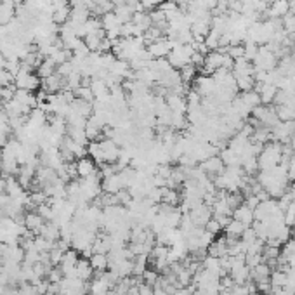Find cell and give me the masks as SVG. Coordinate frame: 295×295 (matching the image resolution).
I'll return each instance as SVG.
<instances>
[{
  "label": "cell",
  "instance_id": "obj_1",
  "mask_svg": "<svg viewBox=\"0 0 295 295\" xmlns=\"http://www.w3.org/2000/svg\"><path fill=\"white\" fill-rule=\"evenodd\" d=\"M257 162H259V170L273 169L279 165L281 164V144L276 141L264 144L260 155L257 157Z\"/></svg>",
  "mask_w": 295,
  "mask_h": 295
},
{
  "label": "cell",
  "instance_id": "obj_2",
  "mask_svg": "<svg viewBox=\"0 0 295 295\" xmlns=\"http://www.w3.org/2000/svg\"><path fill=\"white\" fill-rule=\"evenodd\" d=\"M195 54V49H193L191 44L188 45H181L176 44V47L170 51V54L167 56V61L170 63V66L176 68V70H181L183 66L191 63V58Z\"/></svg>",
  "mask_w": 295,
  "mask_h": 295
},
{
  "label": "cell",
  "instance_id": "obj_3",
  "mask_svg": "<svg viewBox=\"0 0 295 295\" xmlns=\"http://www.w3.org/2000/svg\"><path fill=\"white\" fill-rule=\"evenodd\" d=\"M40 84H42V82H40V78L37 77V73H33L32 70H28V68H25L21 64L20 73L14 77V85H16V89L33 92V90H39Z\"/></svg>",
  "mask_w": 295,
  "mask_h": 295
},
{
  "label": "cell",
  "instance_id": "obj_4",
  "mask_svg": "<svg viewBox=\"0 0 295 295\" xmlns=\"http://www.w3.org/2000/svg\"><path fill=\"white\" fill-rule=\"evenodd\" d=\"M193 89L200 94L202 97H212L217 89V84L212 78V75H196V78L193 80Z\"/></svg>",
  "mask_w": 295,
  "mask_h": 295
},
{
  "label": "cell",
  "instance_id": "obj_5",
  "mask_svg": "<svg viewBox=\"0 0 295 295\" xmlns=\"http://www.w3.org/2000/svg\"><path fill=\"white\" fill-rule=\"evenodd\" d=\"M176 47V42H172L170 39H167V37H162L160 40H157V42L146 45L147 52H150V56L153 59H164L167 58V56L170 54V51Z\"/></svg>",
  "mask_w": 295,
  "mask_h": 295
},
{
  "label": "cell",
  "instance_id": "obj_6",
  "mask_svg": "<svg viewBox=\"0 0 295 295\" xmlns=\"http://www.w3.org/2000/svg\"><path fill=\"white\" fill-rule=\"evenodd\" d=\"M224 58H226V54H221L219 51H210L209 54L205 56V61H203V66H202V73L203 75H214L215 71L222 68Z\"/></svg>",
  "mask_w": 295,
  "mask_h": 295
},
{
  "label": "cell",
  "instance_id": "obj_7",
  "mask_svg": "<svg viewBox=\"0 0 295 295\" xmlns=\"http://www.w3.org/2000/svg\"><path fill=\"white\" fill-rule=\"evenodd\" d=\"M190 217L198 228H205L207 222L214 217V212H212V207H209L207 203H200V205L190 210Z\"/></svg>",
  "mask_w": 295,
  "mask_h": 295
},
{
  "label": "cell",
  "instance_id": "obj_8",
  "mask_svg": "<svg viewBox=\"0 0 295 295\" xmlns=\"http://www.w3.org/2000/svg\"><path fill=\"white\" fill-rule=\"evenodd\" d=\"M198 167L205 176H209L210 179H214L215 176H221V174L224 172L226 165L222 164L221 157H210V158H207V160H203Z\"/></svg>",
  "mask_w": 295,
  "mask_h": 295
},
{
  "label": "cell",
  "instance_id": "obj_9",
  "mask_svg": "<svg viewBox=\"0 0 295 295\" xmlns=\"http://www.w3.org/2000/svg\"><path fill=\"white\" fill-rule=\"evenodd\" d=\"M290 13V4L288 0H271V6L269 9L264 13V16H267V20L269 18H285L286 14Z\"/></svg>",
  "mask_w": 295,
  "mask_h": 295
},
{
  "label": "cell",
  "instance_id": "obj_10",
  "mask_svg": "<svg viewBox=\"0 0 295 295\" xmlns=\"http://www.w3.org/2000/svg\"><path fill=\"white\" fill-rule=\"evenodd\" d=\"M97 172V165L92 158H78L77 160V174L80 179H87V177L94 176Z\"/></svg>",
  "mask_w": 295,
  "mask_h": 295
},
{
  "label": "cell",
  "instance_id": "obj_11",
  "mask_svg": "<svg viewBox=\"0 0 295 295\" xmlns=\"http://www.w3.org/2000/svg\"><path fill=\"white\" fill-rule=\"evenodd\" d=\"M165 103H167L169 109L172 113H186L188 111V103L181 94L169 92L167 97H165Z\"/></svg>",
  "mask_w": 295,
  "mask_h": 295
},
{
  "label": "cell",
  "instance_id": "obj_12",
  "mask_svg": "<svg viewBox=\"0 0 295 295\" xmlns=\"http://www.w3.org/2000/svg\"><path fill=\"white\" fill-rule=\"evenodd\" d=\"M255 92H259L260 103L262 104H271L276 97V92H278V87L271 85V84H257L255 82Z\"/></svg>",
  "mask_w": 295,
  "mask_h": 295
},
{
  "label": "cell",
  "instance_id": "obj_13",
  "mask_svg": "<svg viewBox=\"0 0 295 295\" xmlns=\"http://www.w3.org/2000/svg\"><path fill=\"white\" fill-rule=\"evenodd\" d=\"M44 226H45V221L37 214V212H28V214L25 215V228L28 229V231H32L33 234H40Z\"/></svg>",
  "mask_w": 295,
  "mask_h": 295
},
{
  "label": "cell",
  "instance_id": "obj_14",
  "mask_svg": "<svg viewBox=\"0 0 295 295\" xmlns=\"http://www.w3.org/2000/svg\"><path fill=\"white\" fill-rule=\"evenodd\" d=\"M122 190H125V186H123V181H122V177H120V174H113V176L103 179V191L104 193L116 195V193L122 191Z\"/></svg>",
  "mask_w": 295,
  "mask_h": 295
},
{
  "label": "cell",
  "instance_id": "obj_15",
  "mask_svg": "<svg viewBox=\"0 0 295 295\" xmlns=\"http://www.w3.org/2000/svg\"><path fill=\"white\" fill-rule=\"evenodd\" d=\"M233 219L243 222L247 228H250L252 222L255 221V219H253V210L250 209V207L245 205V203H241L240 207H236V209L233 210Z\"/></svg>",
  "mask_w": 295,
  "mask_h": 295
},
{
  "label": "cell",
  "instance_id": "obj_16",
  "mask_svg": "<svg viewBox=\"0 0 295 295\" xmlns=\"http://www.w3.org/2000/svg\"><path fill=\"white\" fill-rule=\"evenodd\" d=\"M75 271H77V278L82 279V281H90L94 276V269H92V266H90L89 259H84V257L77 260Z\"/></svg>",
  "mask_w": 295,
  "mask_h": 295
},
{
  "label": "cell",
  "instance_id": "obj_17",
  "mask_svg": "<svg viewBox=\"0 0 295 295\" xmlns=\"http://www.w3.org/2000/svg\"><path fill=\"white\" fill-rule=\"evenodd\" d=\"M207 252H209V255L217 257V259L228 255V240H226V236H221L212 241L209 245V248H207Z\"/></svg>",
  "mask_w": 295,
  "mask_h": 295
},
{
  "label": "cell",
  "instance_id": "obj_18",
  "mask_svg": "<svg viewBox=\"0 0 295 295\" xmlns=\"http://www.w3.org/2000/svg\"><path fill=\"white\" fill-rule=\"evenodd\" d=\"M271 267L266 262H260L259 266H255L253 269H250V279L253 283H260V281H267L271 276Z\"/></svg>",
  "mask_w": 295,
  "mask_h": 295
},
{
  "label": "cell",
  "instance_id": "obj_19",
  "mask_svg": "<svg viewBox=\"0 0 295 295\" xmlns=\"http://www.w3.org/2000/svg\"><path fill=\"white\" fill-rule=\"evenodd\" d=\"M234 82H236L238 90L241 92H248V90L255 89V78L253 75H241V73H233Z\"/></svg>",
  "mask_w": 295,
  "mask_h": 295
},
{
  "label": "cell",
  "instance_id": "obj_20",
  "mask_svg": "<svg viewBox=\"0 0 295 295\" xmlns=\"http://www.w3.org/2000/svg\"><path fill=\"white\" fill-rule=\"evenodd\" d=\"M101 23H103V30L106 33L108 32H115V30H120L122 28V21L118 20V16H116L115 13H106L103 14V18H101Z\"/></svg>",
  "mask_w": 295,
  "mask_h": 295
},
{
  "label": "cell",
  "instance_id": "obj_21",
  "mask_svg": "<svg viewBox=\"0 0 295 295\" xmlns=\"http://www.w3.org/2000/svg\"><path fill=\"white\" fill-rule=\"evenodd\" d=\"M90 266H92L94 273H104L108 269V253H92L89 259Z\"/></svg>",
  "mask_w": 295,
  "mask_h": 295
},
{
  "label": "cell",
  "instance_id": "obj_22",
  "mask_svg": "<svg viewBox=\"0 0 295 295\" xmlns=\"http://www.w3.org/2000/svg\"><path fill=\"white\" fill-rule=\"evenodd\" d=\"M269 281L273 288H285L286 283H288V273L281 269H273L269 276Z\"/></svg>",
  "mask_w": 295,
  "mask_h": 295
},
{
  "label": "cell",
  "instance_id": "obj_23",
  "mask_svg": "<svg viewBox=\"0 0 295 295\" xmlns=\"http://www.w3.org/2000/svg\"><path fill=\"white\" fill-rule=\"evenodd\" d=\"M183 200L177 190H170V188H162V203H167L170 207H177Z\"/></svg>",
  "mask_w": 295,
  "mask_h": 295
},
{
  "label": "cell",
  "instance_id": "obj_24",
  "mask_svg": "<svg viewBox=\"0 0 295 295\" xmlns=\"http://www.w3.org/2000/svg\"><path fill=\"white\" fill-rule=\"evenodd\" d=\"M56 68H58V66H56L54 61H52L51 58H45L42 61V64L37 68V77L44 80V78H47V77H51V75L56 73Z\"/></svg>",
  "mask_w": 295,
  "mask_h": 295
},
{
  "label": "cell",
  "instance_id": "obj_25",
  "mask_svg": "<svg viewBox=\"0 0 295 295\" xmlns=\"http://www.w3.org/2000/svg\"><path fill=\"white\" fill-rule=\"evenodd\" d=\"M245 229H247V226H245L243 222L233 219V221L224 228V231H226V236L228 238H241V234H243Z\"/></svg>",
  "mask_w": 295,
  "mask_h": 295
},
{
  "label": "cell",
  "instance_id": "obj_26",
  "mask_svg": "<svg viewBox=\"0 0 295 295\" xmlns=\"http://www.w3.org/2000/svg\"><path fill=\"white\" fill-rule=\"evenodd\" d=\"M113 13L118 16V20L122 21V25H125V23H130L132 21V16H134V13H135V9L134 7H130V6H118V7H115V11Z\"/></svg>",
  "mask_w": 295,
  "mask_h": 295
},
{
  "label": "cell",
  "instance_id": "obj_27",
  "mask_svg": "<svg viewBox=\"0 0 295 295\" xmlns=\"http://www.w3.org/2000/svg\"><path fill=\"white\" fill-rule=\"evenodd\" d=\"M179 73H181V80H183V84L188 85V82H193L196 78V75H198V68L190 63V64H186V66L181 68Z\"/></svg>",
  "mask_w": 295,
  "mask_h": 295
},
{
  "label": "cell",
  "instance_id": "obj_28",
  "mask_svg": "<svg viewBox=\"0 0 295 295\" xmlns=\"http://www.w3.org/2000/svg\"><path fill=\"white\" fill-rule=\"evenodd\" d=\"M240 97L243 99V103L248 106V108H255V106L262 104L260 103V97H259V92H255V90H248V92H241Z\"/></svg>",
  "mask_w": 295,
  "mask_h": 295
},
{
  "label": "cell",
  "instance_id": "obj_29",
  "mask_svg": "<svg viewBox=\"0 0 295 295\" xmlns=\"http://www.w3.org/2000/svg\"><path fill=\"white\" fill-rule=\"evenodd\" d=\"M226 54L229 56L231 59H240V58H245V47H243V44H236V45H229L228 47V52Z\"/></svg>",
  "mask_w": 295,
  "mask_h": 295
},
{
  "label": "cell",
  "instance_id": "obj_30",
  "mask_svg": "<svg viewBox=\"0 0 295 295\" xmlns=\"http://www.w3.org/2000/svg\"><path fill=\"white\" fill-rule=\"evenodd\" d=\"M283 221H285V224L288 226V228H293L295 226V202L290 203V205L286 207V210L283 212Z\"/></svg>",
  "mask_w": 295,
  "mask_h": 295
},
{
  "label": "cell",
  "instance_id": "obj_31",
  "mask_svg": "<svg viewBox=\"0 0 295 295\" xmlns=\"http://www.w3.org/2000/svg\"><path fill=\"white\" fill-rule=\"evenodd\" d=\"M281 255H285L286 259H292V257L295 255V238H288V240L283 243V248H281Z\"/></svg>",
  "mask_w": 295,
  "mask_h": 295
},
{
  "label": "cell",
  "instance_id": "obj_32",
  "mask_svg": "<svg viewBox=\"0 0 295 295\" xmlns=\"http://www.w3.org/2000/svg\"><path fill=\"white\" fill-rule=\"evenodd\" d=\"M16 85L11 84V85H6V87H0V97H2L4 103H7V101L14 99V94H16Z\"/></svg>",
  "mask_w": 295,
  "mask_h": 295
},
{
  "label": "cell",
  "instance_id": "obj_33",
  "mask_svg": "<svg viewBox=\"0 0 295 295\" xmlns=\"http://www.w3.org/2000/svg\"><path fill=\"white\" fill-rule=\"evenodd\" d=\"M141 276H142V281L147 283V285H151V286H155V283H157L158 278H160L157 269H147V267H146L144 273H142Z\"/></svg>",
  "mask_w": 295,
  "mask_h": 295
},
{
  "label": "cell",
  "instance_id": "obj_34",
  "mask_svg": "<svg viewBox=\"0 0 295 295\" xmlns=\"http://www.w3.org/2000/svg\"><path fill=\"white\" fill-rule=\"evenodd\" d=\"M205 231H209L210 234H214V236H219L222 231V226L219 224V221L215 217H212L209 222L205 224Z\"/></svg>",
  "mask_w": 295,
  "mask_h": 295
},
{
  "label": "cell",
  "instance_id": "obj_35",
  "mask_svg": "<svg viewBox=\"0 0 295 295\" xmlns=\"http://www.w3.org/2000/svg\"><path fill=\"white\" fill-rule=\"evenodd\" d=\"M240 240L243 241L245 245H247V248H248V245H252L253 241L257 240V234H255V231H253V229H252V226H250V228H247V229H245V231H243V234H241V238H240Z\"/></svg>",
  "mask_w": 295,
  "mask_h": 295
},
{
  "label": "cell",
  "instance_id": "obj_36",
  "mask_svg": "<svg viewBox=\"0 0 295 295\" xmlns=\"http://www.w3.org/2000/svg\"><path fill=\"white\" fill-rule=\"evenodd\" d=\"M214 217H215V219H217V221H219V224L222 226V229H224L226 226H228L229 222L233 221V215H214Z\"/></svg>",
  "mask_w": 295,
  "mask_h": 295
},
{
  "label": "cell",
  "instance_id": "obj_37",
  "mask_svg": "<svg viewBox=\"0 0 295 295\" xmlns=\"http://www.w3.org/2000/svg\"><path fill=\"white\" fill-rule=\"evenodd\" d=\"M290 56H292V59H293V63H295V47L292 49V52H290Z\"/></svg>",
  "mask_w": 295,
  "mask_h": 295
},
{
  "label": "cell",
  "instance_id": "obj_38",
  "mask_svg": "<svg viewBox=\"0 0 295 295\" xmlns=\"http://www.w3.org/2000/svg\"><path fill=\"white\" fill-rule=\"evenodd\" d=\"M292 234H293V238H295V226H293V231H292Z\"/></svg>",
  "mask_w": 295,
  "mask_h": 295
}]
</instances>
